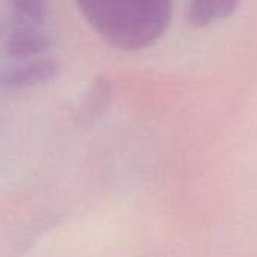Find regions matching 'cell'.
Returning a JSON list of instances; mask_svg holds the SVG:
<instances>
[{"label":"cell","mask_w":257,"mask_h":257,"mask_svg":"<svg viewBox=\"0 0 257 257\" xmlns=\"http://www.w3.org/2000/svg\"><path fill=\"white\" fill-rule=\"evenodd\" d=\"M85 19L112 46L137 50L165 31L171 0H76Z\"/></svg>","instance_id":"obj_1"},{"label":"cell","mask_w":257,"mask_h":257,"mask_svg":"<svg viewBox=\"0 0 257 257\" xmlns=\"http://www.w3.org/2000/svg\"><path fill=\"white\" fill-rule=\"evenodd\" d=\"M61 64L53 58L32 59L7 68L0 73V86L8 89H26L46 85L59 76Z\"/></svg>","instance_id":"obj_2"},{"label":"cell","mask_w":257,"mask_h":257,"mask_svg":"<svg viewBox=\"0 0 257 257\" xmlns=\"http://www.w3.org/2000/svg\"><path fill=\"white\" fill-rule=\"evenodd\" d=\"M50 47V38L35 26H22L11 32L7 52L16 59H28L44 53Z\"/></svg>","instance_id":"obj_3"},{"label":"cell","mask_w":257,"mask_h":257,"mask_svg":"<svg viewBox=\"0 0 257 257\" xmlns=\"http://www.w3.org/2000/svg\"><path fill=\"white\" fill-rule=\"evenodd\" d=\"M239 0H192L191 22L194 25H209L227 16Z\"/></svg>","instance_id":"obj_4"},{"label":"cell","mask_w":257,"mask_h":257,"mask_svg":"<svg viewBox=\"0 0 257 257\" xmlns=\"http://www.w3.org/2000/svg\"><path fill=\"white\" fill-rule=\"evenodd\" d=\"M10 2L19 16L31 22H41L46 16L44 0H10Z\"/></svg>","instance_id":"obj_5"}]
</instances>
